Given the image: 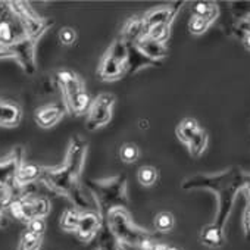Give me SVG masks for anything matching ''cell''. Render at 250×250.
I'll list each match as a JSON object with an SVG mask.
<instances>
[{
    "instance_id": "cell-1",
    "label": "cell",
    "mask_w": 250,
    "mask_h": 250,
    "mask_svg": "<svg viewBox=\"0 0 250 250\" xmlns=\"http://www.w3.org/2000/svg\"><path fill=\"white\" fill-rule=\"evenodd\" d=\"M85 187L93 196L99 212L104 218L106 213L115 208H125L130 205L128 181L124 174H118L100 180H87Z\"/></svg>"
},
{
    "instance_id": "cell-2",
    "label": "cell",
    "mask_w": 250,
    "mask_h": 250,
    "mask_svg": "<svg viewBox=\"0 0 250 250\" xmlns=\"http://www.w3.org/2000/svg\"><path fill=\"white\" fill-rule=\"evenodd\" d=\"M104 224L124 246L131 249H137L145 240L153 237L150 231L134 224L128 209L125 208H115L109 210L104 216Z\"/></svg>"
},
{
    "instance_id": "cell-3",
    "label": "cell",
    "mask_w": 250,
    "mask_h": 250,
    "mask_svg": "<svg viewBox=\"0 0 250 250\" xmlns=\"http://www.w3.org/2000/svg\"><path fill=\"white\" fill-rule=\"evenodd\" d=\"M11 15L18 21L22 36L33 40L34 43H39V40L53 27L55 21L52 18L40 17L27 2H21V0H14V2H8Z\"/></svg>"
},
{
    "instance_id": "cell-4",
    "label": "cell",
    "mask_w": 250,
    "mask_h": 250,
    "mask_svg": "<svg viewBox=\"0 0 250 250\" xmlns=\"http://www.w3.org/2000/svg\"><path fill=\"white\" fill-rule=\"evenodd\" d=\"M249 184H250V172H246L237 168V172L234 174V177L215 193L218 206H216V213H215V219L212 224H215L216 227L222 229L225 228L238 193L244 191Z\"/></svg>"
},
{
    "instance_id": "cell-5",
    "label": "cell",
    "mask_w": 250,
    "mask_h": 250,
    "mask_svg": "<svg viewBox=\"0 0 250 250\" xmlns=\"http://www.w3.org/2000/svg\"><path fill=\"white\" fill-rule=\"evenodd\" d=\"M128 74V46L119 37L115 39L104 52L99 66L97 77L102 81H118Z\"/></svg>"
},
{
    "instance_id": "cell-6",
    "label": "cell",
    "mask_w": 250,
    "mask_h": 250,
    "mask_svg": "<svg viewBox=\"0 0 250 250\" xmlns=\"http://www.w3.org/2000/svg\"><path fill=\"white\" fill-rule=\"evenodd\" d=\"M115 102L116 97L112 93H102L93 100L85 119V128L88 131H96L109 124Z\"/></svg>"
},
{
    "instance_id": "cell-7",
    "label": "cell",
    "mask_w": 250,
    "mask_h": 250,
    "mask_svg": "<svg viewBox=\"0 0 250 250\" xmlns=\"http://www.w3.org/2000/svg\"><path fill=\"white\" fill-rule=\"evenodd\" d=\"M237 172V167H231L225 171L216 172V174H197L193 177L186 178L181 183L183 190H209L212 193H216L224 184H227L234 174Z\"/></svg>"
},
{
    "instance_id": "cell-8",
    "label": "cell",
    "mask_w": 250,
    "mask_h": 250,
    "mask_svg": "<svg viewBox=\"0 0 250 250\" xmlns=\"http://www.w3.org/2000/svg\"><path fill=\"white\" fill-rule=\"evenodd\" d=\"M25 150L22 146H15L6 156L0 158V186L12 188L20 168L24 164Z\"/></svg>"
},
{
    "instance_id": "cell-9",
    "label": "cell",
    "mask_w": 250,
    "mask_h": 250,
    "mask_svg": "<svg viewBox=\"0 0 250 250\" xmlns=\"http://www.w3.org/2000/svg\"><path fill=\"white\" fill-rule=\"evenodd\" d=\"M36 46L37 43L27 39L25 36H21L15 43L11 44L14 52V59L18 62V65L27 75H34L37 72Z\"/></svg>"
},
{
    "instance_id": "cell-10",
    "label": "cell",
    "mask_w": 250,
    "mask_h": 250,
    "mask_svg": "<svg viewBox=\"0 0 250 250\" xmlns=\"http://www.w3.org/2000/svg\"><path fill=\"white\" fill-rule=\"evenodd\" d=\"M103 225H104V218L102 216L100 212H96V210L83 212L75 235L81 243L87 244L99 235Z\"/></svg>"
},
{
    "instance_id": "cell-11",
    "label": "cell",
    "mask_w": 250,
    "mask_h": 250,
    "mask_svg": "<svg viewBox=\"0 0 250 250\" xmlns=\"http://www.w3.org/2000/svg\"><path fill=\"white\" fill-rule=\"evenodd\" d=\"M55 80H56L58 88L62 93L63 102H68L69 99H72L74 96L85 90L83 78L72 69H66V68L59 69L55 74Z\"/></svg>"
},
{
    "instance_id": "cell-12",
    "label": "cell",
    "mask_w": 250,
    "mask_h": 250,
    "mask_svg": "<svg viewBox=\"0 0 250 250\" xmlns=\"http://www.w3.org/2000/svg\"><path fill=\"white\" fill-rule=\"evenodd\" d=\"M184 2H178L175 5H164V6H156L153 9H150L149 12H146L143 15V21H145V28L146 31L152 27L161 25V24H171L175 21L178 12L181 11Z\"/></svg>"
},
{
    "instance_id": "cell-13",
    "label": "cell",
    "mask_w": 250,
    "mask_h": 250,
    "mask_svg": "<svg viewBox=\"0 0 250 250\" xmlns=\"http://www.w3.org/2000/svg\"><path fill=\"white\" fill-rule=\"evenodd\" d=\"M66 113V107L63 103H47L40 106L34 112V121L40 128H52L62 121Z\"/></svg>"
},
{
    "instance_id": "cell-14",
    "label": "cell",
    "mask_w": 250,
    "mask_h": 250,
    "mask_svg": "<svg viewBox=\"0 0 250 250\" xmlns=\"http://www.w3.org/2000/svg\"><path fill=\"white\" fill-rule=\"evenodd\" d=\"M22 121V107L18 102L0 97V128H17Z\"/></svg>"
},
{
    "instance_id": "cell-15",
    "label": "cell",
    "mask_w": 250,
    "mask_h": 250,
    "mask_svg": "<svg viewBox=\"0 0 250 250\" xmlns=\"http://www.w3.org/2000/svg\"><path fill=\"white\" fill-rule=\"evenodd\" d=\"M128 46V74L127 75H134L139 71L145 68H161L162 62L153 61L147 55H145L137 44H127Z\"/></svg>"
},
{
    "instance_id": "cell-16",
    "label": "cell",
    "mask_w": 250,
    "mask_h": 250,
    "mask_svg": "<svg viewBox=\"0 0 250 250\" xmlns=\"http://www.w3.org/2000/svg\"><path fill=\"white\" fill-rule=\"evenodd\" d=\"M44 174V167L34 164V162H24L22 167L20 168L17 178H15V187L17 188H24L27 186L36 184L42 180Z\"/></svg>"
},
{
    "instance_id": "cell-17",
    "label": "cell",
    "mask_w": 250,
    "mask_h": 250,
    "mask_svg": "<svg viewBox=\"0 0 250 250\" xmlns=\"http://www.w3.org/2000/svg\"><path fill=\"white\" fill-rule=\"evenodd\" d=\"M146 34L143 17H133L122 27L119 39L125 44H137Z\"/></svg>"
},
{
    "instance_id": "cell-18",
    "label": "cell",
    "mask_w": 250,
    "mask_h": 250,
    "mask_svg": "<svg viewBox=\"0 0 250 250\" xmlns=\"http://www.w3.org/2000/svg\"><path fill=\"white\" fill-rule=\"evenodd\" d=\"M200 243L210 249H219L225 244V232L215 224H208L200 231Z\"/></svg>"
},
{
    "instance_id": "cell-19",
    "label": "cell",
    "mask_w": 250,
    "mask_h": 250,
    "mask_svg": "<svg viewBox=\"0 0 250 250\" xmlns=\"http://www.w3.org/2000/svg\"><path fill=\"white\" fill-rule=\"evenodd\" d=\"M91 103H93V100H91L87 90L78 93L77 96H74L68 102H63V104L66 107V112H69L74 116H81L84 113H88V109H90Z\"/></svg>"
},
{
    "instance_id": "cell-20",
    "label": "cell",
    "mask_w": 250,
    "mask_h": 250,
    "mask_svg": "<svg viewBox=\"0 0 250 250\" xmlns=\"http://www.w3.org/2000/svg\"><path fill=\"white\" fill-rule=\"evenodd\" d=\"M193 17L203 18L209 22H215L219 17V6L215 2H206V0H199V2L191 3Z\"/></svg>"
},
{
    "instance_id": "cell-21",
    "label": "cell",
    "mask_w": 250,
    "mask_h": 250,
    "mask_svg": "<svg viewBox=\"0 0 250 250\" xmlns=\"http://www.w3.org/2000/svg\"><path fill=\"white\" fill-rule=\"evenodd\" d=\"M200 130H202V127L194 118H186L177 125L175 134H177V137H178V140L181 143L188 145Z\"/></svg>"
},
{
    "instance_id": "cell-22",
    "label": "cell",
    "mask_w": 250,
    "mask_h": 250,
    "mask_svg": "<svg viewBox=\"0 0 250 250\" xmlns=\"http://www.w3.org/2000/svg\"><path fill=\"white\" fill-rule=\"evenodd\" d=\"M137 47L145 55H147L149 58H152L153 61L162 62L168 56V49H167L165 44L158 43V42H153V40H149V39H145V37L137 43Z\"/></svg>"
},
{
    "instance_id": "cell-23",
    "label": "cell",
    "mask_w": 250,
    "mask_h": 250,
    "mask_svg": "<svg viewBox=\"0 0 250 250\" xmlns=\"http://www.w3.org/2000/svg\"><path fill=\"white\" fill-rule=\"evenodd\" d=\"M83 212L77 208H66L59 219V227L66 231V232H75L78 225H80V219H81Z\"/></svg>"
},
{
    "instance_id": "cell-24",
    "label": "cell",
    "mask_w": 250,
    "mask_h": 250,
    "mask_svg": "<svg viewBox=\"0 0 250 250\" xmlns=\"http://www.w3.org/2000/svg\"><path fill=\"white\" fill-rule=\"evenodd\" d=\"M99 241H100V249H103V250H137V249H131V247L124 246L110 232V229L106 227V224L103 225V228L99 232Z\"/></svg>"
},
{
    "instance_id": "cell-25",
    "label": "cell",
    "mask_w": 250,
    "mask_h": 250,
    "mask_svg": "<svg viewBox=\"0 0 250 250\" xmlns=\"http://www.w3.org/2000/svg\"><path fill=\"white\" fill-rule=\"evenodd\" d=\"M20 37L17 36V28L14 24V20L11 17H3L0 20V43L3 44H12L18 40Z\"/></svg>"
},
{
    "instance_id": "cell-26",
    "label": "cell",
    "mask_w": 250,
    "mask_h": 250,
    "mask_svg": "<svg viewBox=\"0 0 250 250\" xmlns=\"http://www.w3.org/2000/svg\"><path fill=\"white\" fill-rule=\"evenodd\" d=\"M208 142H209V136H208V133L202 128V130L194 136V139L187 145L190 156L194 158V159L200 158V156L205 153L206 147H208Z\"/></svg>"
},
{
    "instance_id": "cell-27",
    "label": "cell",
    "mask_w": 250,
    "mask_h": 250,
    "mask_svg": "<svg viewBox=\"0 0 250 250\" xmlns=\"http://www.w3.org/2000/svg\"><path fill=\"white\" fill-rule=\"evenodd\" d=\"M228 9L235 24L250 21V2H229Z\"/></svg>"
},
{
    "instance_id": "cell-28",
    "label": "cell",
    "mask_w": 250,
    "mask_h": 250,
    "mask_svg": "<svg viewBox=\"0 0 250 250\" xmlns=\"http://www.w3.org/2000/svg\"><path fill=\"white\" fill-rule=\"evenodd\" d=\"M42 243H43V235L34 234L28 229H25L21 234L20 243L17 250H42Z\"/></svg>"
},
{
    "instance_id": "cell-29",
    "label": "cell",
    "mask_w": 250,
    "mask_h": 250,
    "mask_svg": "<svg viewBox=\"0 0 250 250\" xmlns=\"http://www.w3.org/2000/svg\"><path fill=\"white\" fill-rule=\"evenodd\" d=\"M169 37H171V24H161V25L152 27L145 34V39H149L162 44H165L169 40Z\"/></svg>"
},
{
    "instance_id": "cell-30",
    "label": "cell",
    "mask_w": 250,
    "mask_h": 250,
    "mask_svg": "<svg viewBox=\"0 0 250 250\" xmlns=\"http://www.w3.org/2000/svg\"><path fill=\"white\" fill-rule=\"evenodd\" d=\"M137 178L140 181V184L143 187H152L158 183L159 180V172L155 167H150V165H145L139 169V174H137Z\"/></svg>"
},
{
    "instance_id": "cell-31",
    "label": "cell",
    "mask_w": 250,
    "mask_h": 250,
    "mask_svg": "<svg viewBox=\"0 0 250 250\" xmlns=\"http://www.w3.org/2000/svg\"><path fill=\"white\" fill-rule=\"evenodd\" d=\"M155 228L159 231V232H169L174 229L175 227V218L171 212H159L156 216H155Z\"/></svg>"
},
{
    "instance_id": "cell-32",
    "label": "cell",
    "mask_w": 250,
    "mask_h": 250,
    "mask_svg": "<svg viewBox=\"0 0 250 250\" xmlns=\"http://www.w3.org/2000/svg\"><path fill=\"white\" fill-rule=\"evenodd\" d=\"M119 158L124 164H134L140 158V149L136 143H124L119 149Z\"/></svg>"
},
{
    "instance_id": "cell-33",
    "label": "cell",
    "mask_w": 250,
    "mask_h": 250,
    "mask_svg": "<svg viewBox=\"0 0 250 250\" xmlns=\"http://www.w3.org/2000/svg\"><path fill=\"white\" fill-rule=\"evenodd\" d=\"M210 25H212V22H209V21H206L203 18L191 17L190 21H188V24H187V28H188V31L193 36H202V34H205L209 30Z\"/></svg>"
},
{
    "instance_id": "cell-34",
    "label": "cell",
    "mask_w": 250,
    "mask_h": 250,
    "mask_svg": "<svg viewBox=\"0 0 250 250\" xmlns=\"http://www.w3.org/2000/svg\"><path fill=\"white\" fill-rule=\"evenodd\" d=\"M58 39L63 46H72L77 40V33L72 27H62L58 33Z\"/></svg>"
},
{
    "instance_id": "cell-35",
    "label": "cell",
    "mask_w": 250,
    "mask_h": 250,
    "mask_svg": "<svg viewBox=\"0 0 250 250\" xmlns=\"http://www.w3.org/2000/svg\"><path fill=\"white\" fill-rule=\"evenodd\" d=\"M46 227H47L46 225V218H34L30 222H27V229L34 232V234H39V235L44 234Z\"/></svg>"
},
{
    "instance_id": "cell-36",
    "label": "cell",
    "mask_w": 250,
    "mask_h": 250,
    "mask_svg": "<svg viewBox=\"0 0 250 250\" xmlns=\"http://www.w3.org/2000/svg\"><path fill=\"white\" fill-rule=\"evenodd\" d=\"M241 225H243V232L247 240H250V200L246 199V206L243 210V218H241Z\"/></svg>"
},
{
    "instance_id": "cell-37",
    "label": "cell",
    "mask_w": 250,
    "mask_h": 250,
    "mask_svg": "<svg viewBox=\"0 0 250 250\" xmlns=\"http://www.w3.org/2000/svg\"><path fill=\"white\" fill-rule=\"evenodd\" d=\"M232 36L237 37V39H240L241 43H243V46L250 52V31H234Z\"/></svg>"
},
{
    "instance_id": "cell-38",
    "label": "cell",
    "mask_w": 250,
    "mask_h": 250,
    "mask_svg": "<svg viewBox=\"0 0 250 250\" xmlns=\"http://www.w3.org/2000/svg\"><path fill=\"white\" fill-rule=\"evenodd\" d=\"M14 59V52L11 44H3L0 43V59Z\"/></svg>"
},
{
    "instance_id": "cell-39",
    "label": "cell",
    "mask_w": 250,
    "mask_h": 250,
    "mask_svg": "<svg viewBox=\"0 0 250 250\" xmlns=\"http://www.w3.org/2000/svg\"><path fill=\"white\" fill-rule=\"evenodd\" d=\"M8 225V215L3 208H0V228H3Z\"/></svg>"
},
{
    "instance_id": "cell-40",
    "label": "cell",
    "mask_w": 250,
    "mask_h": 250,
    "mask_svg": "<svg viewBox=\"0 0 250 250\" xmlns=\"http://www.w3.org/2000/svg\"><path fill=\"white\" fill-rule=\"evenodd\" d=\"M6 12H9L8 2H0V20H2L3 17H6Z\"/></svg>"
},
{
    "instance_id": "cell-41",
    "label": "cell",
    "mask_w": 250,
    "mask_h": 250,
    "mask_svg": "<svg viewBox=\"0 0 250 250\" xmlns=\"http://www.w3.org/2000/svg\"><path fill=\"white\" fill-rule=\"evenodd\" d=\"M169 249V246H167L165 243H159V241H156V244H155V249L153 250H168Z\"/></svg>"
},
{
    "instance_id": "cell-42",
    "label": "cell",
    "mask_w": 250,
    "mask_h": 250,
    "mask_svg": "<svg viewBox=\"0 0 250 250\" xmlns=\"http://www.w3.org/2000/svg\"><path fill=\"white\" fill-rule=\"evenodd\" d=\"M139 125H140V128H143V130H146L149 125H147V121L146 119H142L140 122H139Z\"/></svg>"
},
{
    "instance_id": "cell-43",
    "label": "cell",
    "mask_w": 250,
    "mask_h": 250,
    "mask_svg": "<svg viewBox=\"0 0 250 250\" xmlns=\"http://www.w3.org/2000/svg\"><path fill=\"white\" fill-rule=\"evenodd\" d=\"M244 193H246V199H247V200H250V184H249V186L246 187Z\"/></svg>"
},
{
    "instance_id": "cell-44",
    "label": "cell",
    "mask_w": 250,
    "mask_h": 250,
    "mask_svg": "<svg viewBox=\"0 0 250 250\" xmlns=\"http://www.w3.org/2000/svg\"><path fill=\"white\" fill-rule=\"evenodd\" d=\"M168 250H180V249H178V247H169Z\"/></svg>"
},
{
    "instance_id": "cell-45",
    "label": "cell",
    "mask_w": 250,
    "mask_h": 250,
    "mask_svg": "<svg viewBox=\"0 0 250 250\" xmlns=\"http://www.w3.org/2000/svg\"><path fill=\"white\" fill-rule=\"evenodd\" d=\"M96 250H103V249H100V247H97V249H96Z\"/></svg>"
}]
</instances>
